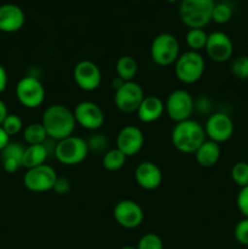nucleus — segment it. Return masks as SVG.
<instances>
[{
	"mask_svg": "<svg viewBox=\"0 0 248 249\" xmlns=\"http://www.w3.org/2000/svg\"><path fill=\"white\" fill-rule=\"evenodd\" d=\"M41 124L45 128L48 138L53 141L72 136L77 125L73 111L60 104L51 105L44 111Z\"/></svg>",
	"mask_w": 248,
	"mask_h": 249,
	"instance_id": "obj_1",
	"label": "nucleus"
},
{
	"mask_svg": "<svg viewBox=\"0 0 248 249\" xmlns=\"http://www.w3.org/2000/svg\"><path fill=\"white\" fill-rule=\"evenodd\" d=\"M207 140L204 128L194 119L175 124L172 130V143L179 152L195 153Z\"/></svg>",
	"mask_w": 248,
	"mask_h": 249,
	"instance_id": "obj_2",
	"label": "nucleus"
},
{
	"mask_svg": "<svg viewBox=\"0 0 248 249\" xmlns=\"http://www.w3.org/2000/svg\"><path fill=\"white\" fill-rule=\"evenodd\" d=\"M214 0H181L179 16L185 26L191 28H204L212 21Z\"/></svg>",
	"mask_w": 248,
	"mask_h": 249,
	"instance_id": "obj_3",
	"label": "nucleus"
},
{
	"mask_svg": "<svg viewBox=\"0 0 248 249\" xmlns=\"http://www.w3.org/2000/svg\"><path fill=\"white\" fill-rule=\"evenodd\" d=\"M175 75L184 84H195L198 82L206 71L204 57L197 51H185L180 53L174 63Z\"/></svg>",
	"mask_w": 248,
	"mask_h": 249,
	"instance_id": "obj_4",
	"label": "nucleus"
},
{
	"mask_svg": "<svg viewBox=\"0 0 248 249\" xmlns=\"http://www.w3.org/2000/svg\"><path fill=\"white\" fill-rule=\"evenodd\" d=\"M55 157L61 164L72 165L80 164L89 155L87 140L79 138V136H68L63 140L56 141L55 148H53Z\"/></svg>",
	"mask_w": 248,
	"mask_h": 249,
	"instance_id": "obj_5",
	"label": "nucleus"
},
{
	"mask_svg": "<svg viewBox=\"0 0 248 249\" xmlns=\"http://www.w3.org/2000/svg\"><path fill=\"white\" fill-rule=\"evenodd\" d=\"M151 58L160 67L172 66L180 56V44L177 36L170 33H160L151 43Z\"/></svg>",
	"mask_w": 248,
	"mask_h": 249,
	"instance_id": "obj_6",
	"label": "nucleus"
},
{
	"mask_svg": "<svg viewBox=\"0 0 248 249\" xmlns=\"http://www.w3.org/2000/svg\"><path fill=\"white\" fill-rule=\"evenodd\" d=\"M164 107L169 119L175 123H180L191 118L195 111V100L186 90L177 89L168 95Z\"/></svg>",
	"mask_w": 248,
	"mask_h": 249,
	"instance_id": "obj_7",
	"label": "nucleus"
},
{
	"mask_svg": "<svg viewBox=\"0 0 248 249\" xmlns=\"http://www.w3.org/2000/svg\"><path fill=\"white\" fill-rule=\"evenodd\" d=\"M16 97L26 108H38L45 100V88L36 77L27 75L17 83Z\"/></svg>",
	"mask_w": 248,
	"mask_h": 249,
	"instance_id": "obj_8",
	"label": "nucleus"
},
{
	"mask_svg": "<svg viewBox=\"0 0 248 249\" xmlns=\"http://www.w3.org/2000/svg\"><path fill=\"white\" fill-rule=\"evenodd\" d=\"M57 178L56 170L45 163L39 167L27 169L23 177V185L29 191L40 194L53 190Z\"/></svg>",
	"mask_w": 248,
	"mask_h": 249,
	"instance_id": "obj_9",
	"label": "nucleus"
},
{
	"mask_svg": "<svg viewBox=\"0 0 248 249\" xmlns=\"http://www.w3.org/2000/svg\"><path fill=\"white\" fill-rule=\"evenodd\" d=\"M143 90L139 83L125 82L118 90L114 91V105L123 113H134L138 111L142 102Z\"/></svg>",
	"mask_w": 248,
	"mask_h": 249,
	"instance_id": "obj_10",
	"label": "nucleus"
},
{
	"mask_svg": "<svg viewBox=\"0 0 248 249\" xmlns=\"http://www.w3.org/2000/svg\"><path fill=\"white\" fill-rule=\"evenodd\" d=\"M204 133L208 140L214 141L216 143H223L230 140L233 135V122L228 114L216 112L211 114L204 124Z\"/></svg>",
	"mask_w": 248,
	"mask_h": 249,
	"instance_id": "obj_11",
	"label": "nucleus"
},
{
	"mask_svg": "<svg viewBox=\"0 0 248 249\" xmlns=\"http://www.w3.org/2000/svg\"><path fill=\"white\" fill-rule=\"evenodd\" d=\"M75 123L90 131H96L104 125L105 113L101 107L92 101H82L75 106Z\"/></svg>",
	"mask_w": 248,
	"mask_h": 249,
	"instance_id": "obj_12",
	"label": "nucleus"
},
{
	"mask_svg": "<svg viewBox=\"0 0 248 249\" xmlns=\"http://www.w3.org/2000/svg\"><path fill=\"white\" fill-rule=\"evenodd\" d=\"M204 50L212 61L216 63H223L232 57L233 43L228 34L215 31L208 34Z\"/></svg>",
	"mask_w": 248,
	"mask_h": 249,
	"instance_id": "obj_13",
	"label": "nucleus"
},
{
	"mask_svg": "<svg viewBox=\"0 0 248 249\" xmlns=\"http://www.w3.org/2000/svg\"><path fill=\"white\" fill-rule=\"evenodd\" d=\"M113 218L124 229H136L143 221V211L133 199H122L114 206Z\"/></svg>",
	"mask_w": 248,
	"mask_h": 249,
	"instance_id": "obj_14",
	"label": "nucleus"
},
{
	"mask_svg": "<svg viewBox=\"0 0 248 249\" xmlns=\"http://www.w3.org/2000/svg\"><path fill=\"white\" fill-rule=\"evenodd\" d=\"M73 79L79 89L84 91H94L101 84V71L92 61H79L73 70Z\"/></svg>",
	"mask_w": 248,
	"mask_h": 249,
	"instance_id": "obj_15",
	"label": "nucleus"
},
{
	"mask_svg": "<svg viewBox=\"0 0 248 249\" xmlns=\"http://www.w3.org/2000/svg\"><path fill=\"white\" fill-rule=\"evenodd\" d=\"M145 138L140 128L135 125H125L119 130L117 135V148L124 153L126 157L138 155L143 147Z\"/></svg>",
	"mask_w": 248,
	"mask_h": 249,
	"instance_id": "obj_16",
	"label": "nucleus"
},
{
	"mask_svg": "<svg viewBox=\"0 0 248 249\" xmlns=\"http://www.w3.org/2000/svg\"><path fill=\"white\" fill-rule=\"evenodd\" d=\"M135 181L141 189L143 190H156L160 186L163 180V174L160 168L156 163L151 160H143L136 167L135 173Z\"/></svg>",
	"mask_w": 248,
	"mask_h": 249,
	"instance_id": "obj_17",
	"label": "nucleus"
},
{
	"mask_svg": "<svg viewBox=\"0 0 248 249\" xmlns=\"http://www.w3.org/2000/svg\"><path fill=\"white\" fill-rule=\"evenodd\" d=\"M26 15L23 10L15 4L0 5V32L15 33L23 27Z\"/></svg>",
	"mask_w": 248,
	"mask_h": 249,
	"instance_id": "obj_18",
	"label": "nucleus"
},
{
	"mask_svg": "<svg viewBox=\"0 0 248 249\" xmlns=\"http://www.w3.org/2000/svg\"><path fill=\"white\" fill-rule=\"evenodd\" d=\"M165 112L164 102L158 96H145L136 111L139 121L142 123H153L158 121Z\"/></svg>",
	"mask_w": 248,
	"mask_h": 249,
	"instance_id": "obj_19",
	"label": "nucleus"
},
{
	"mask_svg": "<svg viewBox=\"0 0 248 249\" xmlns=\"http://www.w3.org/2000/svg\"><path fill=\"white\" fill-rule=\"evenodd\" d=\"M24 146L19 142L7 143L6 147L0 152V158H1L2 169L9 174L16 173L19 168L22 167V158L24 153Z\"/></svg>",
	"mask_w": 248,
	"mask_h": 249,
	"instance_id": "obj_20",
	"label": "nucleus"
},
{
	"mask_svg": "<svg viewBox=\"0 0 248 249\" xmlns=\"http://www.w3.org/2000/svg\"><path fill=\"white\" fill-rule=\"evenodd\" d=\"M221 156L220 145L214 141L206 140L201 145V147L195 152V158L199 167L212 168L219 162Z\"/></svg>",
	"mask_w": 248,
	"mask_h": 249,
	"instance_id": "obj_21",
	"label": "nucleus"
},
{
	"mask_svg": "<svg viewBox=\"0 0 248 249\" xmlns=\"http://www.w3.org/2000/svg\"><path fill=\"white\" fill-rule=\"evenodd\" d=\"M48 156L49 151L45 143H43V145H28L24 148L22 167H24L26 169H32V168L45 164Z\"/></svg>",
	"mask_w": 248,
	"mask_h": 249,
	"instance_id": "obj_22",
	"label": "nucleus"
},
{
	"mask_svg": "<svg viewBox=\"0 0 248 249\" xmlns=\"http://www.w3.org/2000/svg\"><path fill=\"white\" fill-rule=\"evenodd\" d=\"M139 66L135 58L130 55H123L117 60L116 73L117 77L123 79L124 82H131L138 73Z\"/></svg>",
	"mask_w": 248,
	"mask_h": 249,
	"instance_id": "obj_23",
	"label": "nucleus"
},
{
	"mask_svg": "<svg viewBox=\"0 0 248 249\" xmlns=\"http://www.w3.org/2000/svg\"><path fill=\"white\" fill-rule=\"evenodd\" d=\"M23 139L28 145H43L48 140V134L45 128L40 123H31L23 128Z\"/></svg>",
	"mask_w": 248,
	"mask_h": 249,
	"instance_id": "obj_24",
	"label": "nucleus"
},
{
	"mask_svg": "<svg viewBox=\"0 0 248 249\" xmlns=\"http://www.w3.org/2000/svg\"><path fill=\"white\" fill-rule=\"evenodd\" d=\"M126 156L118 148H111L102 157V167L108 172H117L125 165Z\"/></svg>",
	"mask_w": 248,
	"mask_h": 249,
	"instance_id": "obj_25",
	"label": "nucleus"
},
{
	"mask_svg": "<svg viewBox=\"0 0 248 249\" xmlns=\"http://www.w3.org/2000/svg\"><path fill=\"white\" fill-rule=\"evenodd\" d=\"M207 39H208V34L204 32L203 28H191L186 33L185 40H186V45L189 46L190 50L197 51L206 48Z\"/></svg>",
	"mask_w": 248,
	"mask_h": 249,
	"instance_id": "obj_26",
	"label": "nucleus"
},
{
	"mask_svg": "<svg viewBox=\"0 0 248 249\" xmlns=\"http://www.w3.org/2000/svg\"><path fill=\"white\" fill-rule=\"evenodd\" d=\"M88 150L89 152L95 153H106L109 147V140L105 134L95 133L87 140Z\"/></svg>",
	"mask_w": 248,
	"mask_h": 249,
	"instance_id": "obj_27",
	"label": "nucleus"
},
{
	"mask_svg": "<svg viewBox=\"0 0 248 249\" xmlns=\"http://www.w3.org/2000/svg\"><path fill=\"white\" fill-rule=\"evenodd\" d=\"M231 179L240 189L248 185V162H237L231 169Z\"/></svg>",
	"mask_w": 248,
	"mask_h": 249,
	"instance_id": "obj_28",
	"label": "nucleus"
},
{
	"mask_svg": "<svg viewBox=\"0 0 248 249\" xmlns=\"http://www.w3.org/2000/svg\"><path fill=\"white\" fill-rule=\"evenodd\" d=\"M1 128L9 136H15L23 131V121L18 114L9 113L2 122Z\"/></svg>",
	"mask_w": 248,
	"mask_h": 249,
	"instance_id": "obj_29",
	"label": "nucleus"
},
{
	"mask_svg": "<svg viewBox=\"0 0 248 249\" xmlns=\"http://www.w3.org/2000/svg\"><path fill=\"white\" fill-rule=\"evenodd\" d=\"M232 17V9L229 4L225 2H220V4H215L213 7V12H212V21H214L218 24H225Z\"/></svg>",
	"mask_w": 248,
	"mask_h": 249,
	"instance_id": "obj_30",
	"label": "nucleus"
},
{
	"mask_svg": "<svg viewBox=\"0 0 248 249\" xmlns=\"http://www.w3.org/2000/svg\"><path fill=\"white\" fill-rule=\"evenodd\" d=\"M231 73L240 80L248 79V56H238L231 63Z\"/></svg>",
	"mask_w": 248,
	"mask_h": 249,
	"instance_id": "obj_31",
	"label": "nucleus"
},
{
	"mask_svg": "<svg viewBox=\"0 0 248 249\" xmlns=\"http://www.w3.org/2000/svg\"><path fill=\"white\" fill-rule=\"evenodd\" d=\"M138 249H163V241L158 235L153 232L145 233L139 240Z\"/></svg>",
	"mask_w": 248,
	"mask_h": 249,
	"instance_id": "obj_32",
	"label": "nucleus"
},
{
	"mask_svg": "<svg viewBox=\"0 0 248 249\" xmlns=\"http://www.w3.org/2000/svg\"><path fill=\"white\" fill-rule=\"evenodd\" d=\"M233 236L240 245L248 247V218H243L236 224Z\"/></svg>",
	"mask_w": 248,
	"mask_h": 249,
	"instance_id": "obj_33",
	"label": "nucleus"
},
{
	"mask_svg": "<svg viewBox=\"0 0 248 249\" xmlns=\"http://www.w3.org/2000/svg\"><path fill=\"white\" fill-rule=\"evenodd\" d=\"M236 206L245 218H248V185L242 187L236 197Z\"/></svg>",
	"mask_w": 248,
	"mask_h": 249,
	"instance_id": "obj_34",
	"label": "nucleus"
},
{
	"mask_svg": "<svg viewBox=\"0 0 248 249\" xmlns=\"http://www.w3.org/2000/svg\"><path fill=\"white\" fill-rule=\"evenodd\" d=\"M53 191L61 196L67 195L71 191V181L66 178H57L55 186H53Z\"/></svg>",
	"mask_w": 248,
	"mask_h": 249,
	"instance_id": "obj_35",
	"label": "nucleus"
},
{
	"mask_svg": "<svg viewBox=\"0 0 248 249\" xmlns=\"http://www.w3.org/2000/svg\"><path fill=\"white\" fill-rule=\"evenodd\" d=\"M7 87V73L6 70L0 65V94L5 91Z\"/></svg>",
	"mask_w": 248,
	"mask_h": 249,
	"instance_id": "obj_36",
	"label": "nucleus"
},
{
	"mask_svg": "<svg viewBox=\"0 0 248 249\" xmlns=\"http://www.w3.org/2000/svg\"><path fill=\"white\" fill-rule=\"evenodd\" d=\"M9 142H10V136L5 133V130L1 128V125H0V152L6 147Z\"/></svg>",
	"mask_w": 248,
	"mask_h": 249,
	"instance_id": "obj_37",
	"label": "nucleus"
},
{
	"mask_svg": "<svg viewBox=\"0 0 248 249\" xmlns=\"http://www.w3.org/2000/svg\"><path fill=\"white\" fill-rule=\"evenodd\" d=\"M7 114H9V111H7L6 105H5V102L0 99V125L2 124L4 119L6 118Z\"/></svg>",
	"mask_w": 248,
	"mask_h": 249,
	"instance_id": "obj_38",
	"label": "nucleus"
},
{
	"mask_svg": "<svg viewBox=\"0 0 248 249\" xmlns=\"http://www.w3.org/2000/svg\"><path fill=\"white\" fill-rule=\"evenodd\" d=\"M124 80L123 79H121V78L119 77H114L113 79L111 80V87H112V89L114 90V91H116V90H118L119 88L122 87V85L124 84Z\"/></svg>",
	"mask_w": 248,
	"mask_h": 249,
	"instance_id": "obj_39",
	"label": "nucleus"
},
{
	"mask_svg": "<svg viewBox=\"0 0 248 249\" xmlns=\"http://www.w3.org/2000/svg\"><path fill=\"white\" fill-rule=\"evenodd\" d=\"M121 249H138V248L134 247V246H124V247H122Z\"/></svg>",
	"mask_w": 248,
	"mask_h": 249,
	"instance_id": "obj_40",
	"label": "nucleus"
},
{
	"mask_svg": "<svg viewBox=\"0 0 248 249\" xmlns=\"http://www.w3.org/2000/svg\"><path fill=\"white\" fill-rule=\"evenodd\" d=\"M167 1L168 2H175V1H177V0H167Z\"/></svg>",
	"mask_w": 248,
	"mask_h": 249,
	"instance_id": "obj_41",
	"label": "nucleus"
},
{
	"mask_svg": "<svg viewBox=\"0 0 248 249\" xmlns=\"http://www.w3.org/2000/svg\"><path fill=\"white\" fill-rule=\"evenodd\" d=\"M247 160H248V148H247Z\"/></svg>",
	"mask_w": 248,
	"mask_h": 249,
	"instance_id": "obj_42",
	"label": "nucleus"
},
{
	"mask_svg": "<svg viewBox=\"0 0 248 249\" xmlns=\"http://www.w3.org/2000/svg\"><path fill=\"white\" fill-rule=\"evenodd\" d=\"M247 44H248V36H247Z\"/></svg>",
	"mask_w": 248,
	"mask_h": 249,
	"instance_id": "obj_43",
	"label": "nucleus"
}]
</instances>
